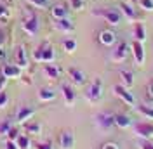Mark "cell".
I'll use <instances>...</instances> for the list:
<instances>
[{"mask_svg":"<svg viewBox=\"0 0 153 149\" xmlns=\"http://www.w3.org/2000/svg\"><path fill=\"white\" fill-rule=\"evenodd\" d=\"M127 52H129V45L125 42H118L113 50V54H111L113 63H124L125 59H127Z\"/></svg>","mask_w":153,"mask_h":149,"instance_id":"obj_7","label":"cell"},{"mask_svg":"<svg viewBox=\"0 0 153 149\" xmlns=\"http://www.w3.org/2000/svg\"><path fill=\"white\" fill-rule=\"evenodd\" d=\"M113 92L124 101L127 106H136V99H134V95L131 92H129V89L127 87H124L122 83H117V85H113Z\"/></svg>","mask_w":153,"mask_h":149,"instance_id":"obj_5","label":"cell"},{"mask_svg":"<svg viewBox=\"0 0 153 149\" xmlns=\"http://www.w3.org/2000/svg\"><path fill=\"white\" fill-rule=\"evenodd\" d=\"M96 123H97V127L101 130H110L115 125V114H111L108 111L99 113V114H96Z\"/></svg>","mask_w":153,"mask_h":149,"instance_id":"obj_4","label":"cell"},{"mask_svg":"<svg viewBox=\"0 0 153 149\" xmlns=\"http://www.w3.org/2000/svg\"><path fill=\"white\" fill-rule=\"evenodd\" d=\"M99 42L105 47L115 45L117 44V33L113 30H103V31H99Z\"/></svg>","mask_w":153,"mask_h":149,"instance_id":"obj_10","label":"cell"},{"mask_svg":"<svg viewBox=\"0 0 153 149\" xmlns=\"http://www.w3.org/2000/svg\"><path fill=\"white\" fill-rule=\"evenodd\" d=\"M92 14H94V16H99V18H103L106 23H108V24H111V26H118V24L122 23V18H124L122 10L117 9V7H103V9H94V10H92Z\"/></svg>","mask_w":153,"mask_h":149,"instance_id":"obj_1","label":"cell"},{"mask_svg":"<svg viewBox=\"0 0 153 149\" xmlns=\"http://www.w3.org/2000/svg\"><path fill=\"white\" fill-rule=\"evenodd\" d=\"M23 30L28 33V35H37L38 33V19L35 14H30L28 18L25 19L23 23Z\"/></svg>","mask_w":153,"mask_h":149,"instance_id":"obj_9","label":"cell"},{"mask_svg":"<svg viewBox=\"0 0 153 149\" xmlns=\"http://www.w3.org/2000/svg\"><path fill=\"white\" fill-rule=\"evenodd\" d=\"M44 71H45V74H47L49 78H57V76L61 74V69H59L57 66L49 64V63H45V66H44Z\"/></svg>","mask_w":153,"mask_h":149,"instance_id":"obj_24","label":"cell"},{"mask_svg":"<svg viewBox=\"0 0 153 149\" xmlns=\"http://www.w3.org/2000/svg\"><path fill=\"white\" fill-rule=\"evenodd\" d=\"M2 74L5 78H19L21 76V68L18 64H5L2 68Z\"/></svg>","mask_w":153,"mask_h":149,"instance_id":"obj_17","label":"cell"},{"mask_svg":"<svg viewBox=\"0 0 153 149\" xmlns=\"http://www.w3.org/2000/svg\"><path fill=\"white\" fill-rule=\"evenodd\" d=\"M137 2H139L141 9H144V10H153V0H137Z\"/></svg>","mask_w":153,"mask_h":149,"instance_id":"obj_30","label":"cell"},{"mask_svg":"<svg viewBox=\"0 0 153 149\" xmlns=\"http://www.w3.org/2000/svg\"><path fill=\"white\" fill-rule=\"evenodd\" d=\"M7 19H9V9H7V5L0 4V21H7Z\"/></svg>","mask_w":153,"mask_h":149,"instance_id":"obj_31","label":"cell"},{"mask_svg":"<svg viewBox=\"0 0 153 149\" xmlns=\"http://www.w3.org/2000/svg\"><path fill=\"white\" fill-rule=\"evenodd\" d=\"M35 114V109L33 108H28V106H23L21 109L18 111V116H16V120L19 121V123H25V121H28L31 116Z\"/></svg>","mask_w":153,"mask_h":149,"instance_id":"obj_19","label":"cell"},{"mask_svg":"<svg viewBox=\"0 0 153 149\" xmlns=\"http://www.w3.org/2000/svg\"><path fill=\"white\" fill-rule=\"evenodd\" d=\"M132 37H134L136 42H141V44L146 40V30H144V24L141 23V21H136V23H134Z\"/></svg>","mask_w":153,"mask_h":149,"instance_id":"obj_13","label":"cell"},{"mask_svg":"<svg viewBox=\"0 0 153 149\" xmlns=\"http://www.w3.org/2000/svg\"><path fill=\"white\" fill-rule=\"evenodd\" d=\"M85 95H87V99H89L91 103L99 101V99L103 97V80H101V78H94V82L89 85Z\"/></svg>","mask_w":153,"mask_h":149,"instance_id":"obj_3","label":"cell"},{"mask_svg":"<svg viewBox=\"0 0 153 149\" xmlns=\"http://www.w3.org/2000/svg\"><path fill=\"white\" fill-rule=\"evenodd\" d=\"M54 26H56V30H59V31H63V33H71V31L75 30V24H73V23H71V21H70L68 18L56 19Z\"/></svg>","mask_w":153,"mask_h":149,"instance_id":"obj_16","label":"cell"},{"mask_svg":"<svg viewBox=\"0 0 153 149\" xmlns=\"http://www.w3.org/2000/svg\"><path fill=\"white\" fill-rule=\"evenodd\" d=\"M5 149H19V148H18V144H16V142H12V140H9V142L5 144Z\"/></svg>","mask_w":153,"mask_h":149,"instance_id":"obj_39","label":"cell"},{"mask_svg":"<svg viewBox=\"0 0 153 149\" xmlns=\"http://www.w3.org/2000/svg\"><path fill=\"white\" fill-rule=\"evenodd\" d=\"M132 56H134V61H136V64L137 66H143L144 64V57H146V54H144V47L141 42H136L134 40L132 44Z\"/></svg>","mask_w":153,"mask_h":149,"instance_id":"obj_11","label":"cell"},{"mask_svg":"<svg viewBox=\"0 0 153 149\" xmlns=\"http://www.w3.org/2000/svg\"><path fill=\"white\" fill-rule=\"evenodd\" d=\"M51 14H52L54 19H63V18H68V9L63 4H56V5L51 7Z\"/></svg>","mask_w":153,"mask_h":149,"instance_id":"obj_18","label":"cell"},{"mask_svg":"<svg viewBox=\"0 0 153 149\" xmlns=\"http://www.w3.org/2000/svg\"><path fill=\"white\" fill-rule=\"evenodd\" d=\"M115 125L118 127V128H129V127H132V120H131V116H127V114H115Z\"/></svg>","mask_w":153,"mask_h":149,"instance_id":"obj_21","label":"cell"},{"mask_svg":"<svg viewBox=\"0 0 153 149\" xmlns=\"http://www.w3.org/2000/svg\"><path fill=\"white\" fill-rule=\"evenodd\" d=\"M37 149H52V146H51V142H40V144H37Z\"/></svg>","mask_w":153,"mask_h":149,"instance_id":"obj_38","label":"cell"},{"mask_svg":"<svg viewBox=\"0 0 153 149\" xmlns=\"http://www.w3.org/2000/svg\"><path fill=\"white\" fill-rule=\"evenodd\" d=\"M75 146V135L71 130H63L59 135V148L61 149H73Z\"/></svg>","mask_w":153,"mask_h":149,"instance_id":"obj_8","label":"cell"},{"mask_svg":"<svg viewBox=\"0 0 153 149\" xmlns=\"http://www.w3.org/2000/svg\"><path fill=\"white\" fill-rule=\"evenodd\" d=\"M70 5H71L73 10H82L84 5H85V2L84 0H70Z\"/></svg>","mask_w":153,"mask_h":149,"instance_id":"obj_29","label":"cell"},{"mask_svg":"<svg viewBox=\"0 0 153 149\" xmlns=\"http://www.w3.org/2000/svg\"><path fill=\"white\" fill-rule=\"evenodd\" d=\"M136 135L141 137L144 140H152L153 139V123H137L134 127Z\"/></svg>","mask_w":153,"mask_h":149,"instance_id":"obj_6","label":"cell"},{"mask_svg":"<svg viewBox=\"0 0 153 149\" xmlns=\"http://www.w3.org/2000/svg\"><path fill=\"white\" fill-rule=\"evenodd\" d=\"M25 128H26V132H28V134H40V130H42V125L35 121V123H26V125H25Z\"/></svg>","mask_w":153,"mask_h":149,"instance_id":"obj_27","label":"cell"},{"mask_svg":"<svg viewBox=\"0 0 153 149\" xmlns=\"http://www.w3.org/2000/svg\"><path fill=\"white\" fill-rule=\"evenodd\" d=\"M146 99L148 101H153V78L146 85Z\"/></svg>","mask_w":153,"mask_h":149,"instance_id":"obj_32","label":"cell"},{"mask_svg":"<svg viewBox=\"0 0 153 149\" xmlns=\"http://www.w3.org/2000/svg\"><path fill=\"white\" fill-rule=\"evenodd\" d=\"M61 92H63V97H65V101H66L68 106H73L75 104V92H73V89L70 85L63 83L61 85Z\"/></svg>","mask_w":153,"mask_h":149,"instance_id":"obj_20","label":"cell"},{"mask_svg":"<svg viewBox=\"0 0 153 149\" xmlns=\"http://www.w3.org/2000/svg\"><path fill=\"white\" fill-rule=\"evenodd\" d=\"M120 10H122V14H124L129 21H137V18H139L137 10L134 9L131 4H127V2H122V4H120Z\"/></svg>","mask_w":153,"mask_h":149,"instance_id":"obj_14","label":"cell"},{"mask_svg":"<svg viewBox=\"0 0 153 149\" xmlns=\"http://www.w3.org/2000/svg\"><path fill=\"white\" fill-rule=\"evenodd\" d=\"M63 47H65L66 52H75L76 50V42L73 40V38H66V40L63 42Z\"/></svg>","mask_w":153,"mask_h":149,"instance_id":"obj_28","label":"cell"},{"mask_svg":"<svg viewBox=\"0 0 153 149\" xmlns=\"http://www.w3.org/2000/svg\"><path fill=\"white\" fill-rule=\"evenodd\" d=\"M136 109L141 113L143 116H146L148 120H153V108L152 106H146V104H141V106H136Z\"/></svg>","mask_w":153,"mask_h":149,"instance_id":"obj_25","label":"cell"},{"mask_svg":"<svg viewBox=\"0 0 153 149\" xmlns=\"http://www.w3.org/2000/svg\"><path fill=\"white\" fill-rule=\"evenodd\" d=\"M16 144H18L19 149H28V148H30V139L26 137V135H18Z\"/></svg>","mask_w":153,"mask_h":149,"instance_id":"obj_26","label":"cell"},{"mask_svg":"<svg viewBox=\"0 0 153 149\" xmlns=\"http://www.w3.org/2000/svg\"><path fill=\"white\" fill-rule=\"evenodd\" d=\"M68 74H70V78L73 80V83H76V85H84L87 82L85 73H84L82 69H78V68H70V69H68Z\"/></svg>","mask_w":153,"mask_h":149,"instance_id":"obj_12","label":"cell"},{"mask_svg":"<svg viewBox=\"0 0 153 149\" xmlns=\"http://www.w3.org/2000/svg\"><path fill=\"white\" fill-rule=\"evenodd\" d=\"M33 57H35L37 61H40V63H52L54 57H56V52H54V49L49 45V44H42V45L35 50Z\"/></svg>","mask_w":153,"mask_h":149,"instance_id":"obj_2","label":"cell"},{"mask_svg":"<svg viewBox=\"0 0 153 149\" xmlns=\"http://www.w3.org/2000/svg\"><path fill=\"white\" fill-rule=\"evenodd\" d=\"M10 130V123L9 121H4V123H0V135H7Z\"/></svg>","mask_w":153,"mask_h":149,"instance_id":"obj_33","label":"cell"},{"mask_svg":"<svg viewBox=\"0 0 153 149\" xmlns=\"http://www.w3.org/2000/svg\"><path fill=\"white\" fill-rule=\"evenodd\" d=\"M7 135H9L10 139H18V130H16V128H10Z\"/></svg>","mask_w":153,"mask_h":149,"instance_id":"obj_40","label":"cell"},{"mask_svg":"<svg viewBox=\"0 0 153 149\" xmlns=\"http://www.w3.org/2000/svg\"><path fill=\"white\" fill-rule=\"evenodd\" d=\"M5 104H7V94L0 90V108H4Z\"/></svg>","mask_w":153,"mask_h":149,"instance_id":"obj_37","label":"cell"},{"mask_svg":"<svg viewBox=\"0 0 153 149\" xmlns=\"http://www.w3.org/2000/svg\"><path fill=\"white\" fill-rule=\"evenodd\" d=\"M101 149H120V148H118L117 142H106V144H103V148Z\"/></svg>","mask_w":153,"mask_h":149,"instance_id":"obj_36","label":"cell"},{"mask_svg":"<svg viewBox=\"0 0 153 149\" xmlns=\"http://www.w3.org/2000/svg\"><path fill=\"white\" fill-rule=\"evenodd\" d=\"M131 2H137V0H131Z\"/></svg>","mask_w":153,"mask_h":149,"instance_id":"obj_42","label":"cell"},{"mask_svg":"<svg viewBox=\"0 0 153 149\" xmlns=\"http://www.w3.org/2000/svg\"><path fill=\"white\" fill-rule=\"evenodd\" d=\"M14 59H16V64H18L19 68H26V66H28V56H26V50H25L23 45H19L18 49H16Z\"/></svg>","mask_w":153,"mask_h":149,"instance_id":"obj_15","label":"cell"},{"mask_svg":"<svg viewBox=\"0 0 153 149\" xmlns=\"http://www.w3.org/2000/svg\"><path fill=\"white\" fill-rule=\"evenodd\" d=\"M35 7H45L47 5V0H30Z\"/></svg>","mask_w":153,"mask_h":149,"instance_id":"obj_35","label":"cell"},{"mask_svg":"<svg viewBox=\"0 0 153 149\" xmlns=\"http://www.w3.org/2000/svg\"><path fill=\"white\" fill-rule=\"evenodd\" d=\"M139 149H153V142L152 140H141L139 142Z\"/></svg>","mask_w":153,"mask_h":149,"instance_id":"obj_34","label":"cell"},{"mask_svg":"<svg viewBox=\"0 0 153 149\" xmlns=\"http://www.w3.org/2000/svg\"><path fill=\"white\" fill-rule=\"evenodd\" d=\"M54 97H56V92H54L52 89H40V90H38V99L44 101V103L52 101Z\"/></svg>","mask_w":153,"mask_h":149,"instance_id":"obj_23","label":"cell"},{"mask_svg":"<svg viewBox=\"0 0 153 149\" xmlns=\"http://www.w3.org/2000/svg\"><path fill=\"white\" fill-rule=\"evenodd\" d=\"M120 80H122V85L127 87V89H131L134 85V74L132 71H129V69H120Z\"/></svg>","mask_w":153,"mask_h":149,"instance_id":"obj_22","label":"cell"},{"mask_svg":"<svg viewBox=\"0 0 153 149\" xmlns=\"http://www.w3.org/2000/svg\"><path fill=\"white\" fill-rule=\"evenodd\" d=\"M4 57H5V50H4V49H2V47H0V61H2V59H4Z\"/></svg>","mask_w":153,"mask_h":149,"instance_id":"obj_41","label":"cell"}]
</instances>
